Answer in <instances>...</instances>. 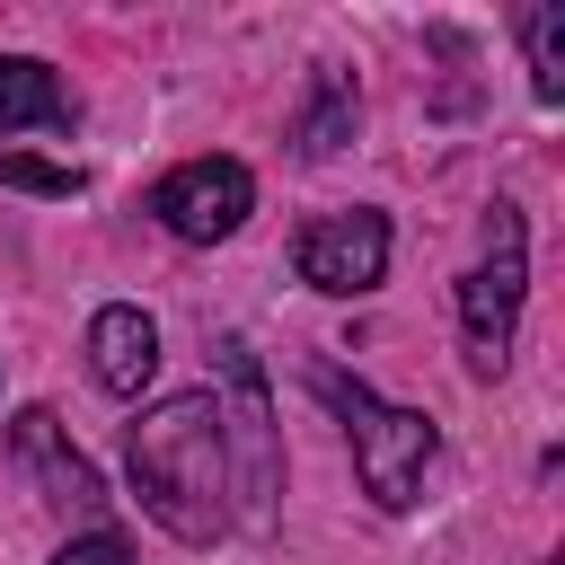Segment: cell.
Returning a JSON list of instances; mask_svg holds the SVG:
<instances>
[{
	"label": "cell",
	"instance_id": "1",
	"mask_svg": "<svg viewBox=\"0 0 565 565\" xmlns=\"http://www.w3.org/2000/svg\"><path fill=\"white\" fill-rule=\"evenodd\" d=\"M124 468H132L141 512L168 539L212 547L230 530V459H221V406H212V388H177V397L141 406L132 433H124Z\"/></svg>",
	"mask_w": 565,
	"mask_h": 565
},
{
	"label": "cell",
	"instance_id": "2",
	"mask_svg": "<svg viewBox=\"0 0 565 565\" xmlns=\"http://www.w3.org/2000/svg\"><path fill=\"white\" fill-rule=\"evenodd\" d=\"M318 380V397L344 415V433H353V477H362V494L380 503V512H415V494H424V468H433V415L424 406H380L362 380H344L335 362H318L309 371Z\"/></svg>",
	"mask_w": 565,
	"mask_h": 565
},
{
	"label": "cell",
	"instance_id": "3",
	"mask_svg": "<svg viewBox=\"0 0 565 565\" xmlns=\"http://www.w3.org/2000/svg\"><path fill=\"white\" fill-rule=\"evenodd\" d=\"M221 459H230V494L247 530H274V494H282V450H274V406H265V371L238 335H221Z\"/></svg>",
	"mask_w": 565,
	"mask_h": 565
},
{
	"label": "cell",
	"instance_id": "4",
	"mask_svg": "<svg viewBox=\"0 0 565 565\" xmlns=\"http://www.w3.org/2000/svg\"><path fill=\"white\" fill-rule=\"evenodd\" d=\"M521 291H530V238H521V212L494 203V212H486V256L459 274V335H468V371H477V380H494V371L512 362Z\"/></svg>",
	"mask_w": 565,
	"mask_h": 565
},
{
	"label": "cell",
	"instance_id": "5",
	"mask_svg": "<svg viewBox=\"0 0 565 565\" xmlns=\"http://www.w3.org/2000/svg\"><path fill=\"white\" fill-rule=\"evenodd\" d=\"M291 265H300L309 291H327V300H362V291H380V274H388V221H380L371 203H353V212H318V221L291 238Z\"/></svg>",
	"mask_w": 565,
	"mask_h": 565
},
{
	"label": "cell",
	"instance_id": "6",
	"mask_svg": "<svg viewBox=\"0 0 565 565\" xmlns=\"http://www.w3.org/2000/svg\"><path fill=\"white\" fill-rule=\"evenodd\" d=\"M150 212H159V230H177L185 247H212V238H230V230L256 212V177H247L238 159H185V168H168V177L150 185Z\"/></svg>",
	"mask_w": 565,
	"mask_h": 565
},
{
	"label": "cell",
	"instance_id": "7",
	"mask_svg": "<svg viewBox=\"0 0 565 565\" xmlns=\"http://www.w3.org/2000/svg\"><path fill=\"white\" fill-rule=\"evenodd\" d=\"M9 450H18V468L35 477V494H44L53 512H106V486H97V468L71 450V433H62L53 406H18V415H9Z\"/></svg>",
	"mask_w": 565,
	"mask_h": 565
},
{
	"label": "cell",
	"instance_id": "8",
	"mask_svg": "<svg viewBox=\"0 0 565 565\" xmlns=\"http://www.w3.org/2000/svg\"><path fill=\"white\" fill-rule=\"evenodd\" d=\"M150 371H159V327H150L132 300H106V309L88 318V380H97L106 397H141Z\"/></svg>",
	"mask_w": 565,
	"mask_h": 565
},
{
	"label": "cell",
	"instance_id": "9",
	"mask_svg": "<svg viewBox=\"0 0 565 565\" xmlns=\"http://www.w3.org/2000/svg\"><path fill=\"white\" fill-rule=\"evenodd\" d=\"M18 124H44V132H71V124H79L71 88H62L53 62H35V53H0V132H18Z\"/></svg>",
	"mask_w": 565,
	"mask_h": 565
},
{
	"label": "cell",
	"instance_id": "10",
	"mask_svg": "<svg viewBox=\"0 0 565 565\" xmlns=\"http://www.w3.org/2000/svg\"><path fill=\"white\" fill-rule=\"evenodd\" d=\"M353 124H362V97H353V79H344L335 62H318V71H309V97H300V124H291L300 159H335V150L353 141Z\"/></svg>",
	"mask_w": 565,
	"mask_h": 565
},
{
	"label": "cell",
	"instance_id": "11",
	"mask_svg": "<svg viewBox=\"0 0 565 565\" xmlns=\"http://www.w3.org/2000/svg\"><path fill=\"white\" fill-rule=\"evenodd\" d=\"M521 44H530V88L556 106L565 97V0H539L521 18Z\"/></svg>",
	"mask_w": 565,
	"mask_h": 565
},
{
	"label": "cell",
	"instance_id": "12",
	"mask_svg": "<svg viewBox=\"0 0 565 565\" xmlns=\"http://www.w3.org/2000/svg\"><path fill=\"white\" fill-rule=\"evenodd\" d=\"M0 177L26 185V194H79V185H88L79 168H62V159H18V150H0Z\"/></svg>",
	"mask_w": 565,
	"mask_h": 565
},
{
	"label": "cell",
	"instance_id": "13",
	"mask_svg": "<svg viewBox=\"0 0 565 565\" xmlns=\"http://www.w3.org/2000/svg\"><path fill=\"white\" fill-rule=\"evenodd\" d=\"M53 565H132V547L124 530H79L71 547H53Z\"/></svg>",
	"mask_w": 565,
	"mask_h": 565
}]
</instances>
